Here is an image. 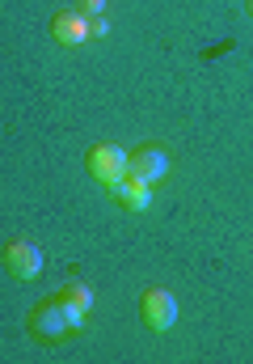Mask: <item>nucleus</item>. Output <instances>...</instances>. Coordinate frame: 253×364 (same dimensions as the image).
I'll use <instances>...</instances> for the list:
<instances>
[{"label":"nucleus","instance_id":"nucleus-1","mask_svg":"<svg viewBox=\"0 0 253 364\" xmlns=\"http://www.w3.org/2000/svg\"><path fill=\"white\" fill-rule=\"evenodd\" d=\"M26 331H30V339H38V343H64V339L72 335L68 314H64V305H60V292L47 296V301H38V305L30 309Z\"/></svg>","mask_w":253,"mask_h":364},{"label":"nucleus","instance_id":"nucleus-2","mask_svg":"<svg viewBox=\"0 0 253 364\" xmlns=\"http://www.w3.org/2000/svg\"><path fill=\"white\" fill-rule=\"evenodd\" d=\"M84 166H89L93 178L101 182V186H110V191L127 178V153H123L118 144H106V140L84 153Z\"/></svg>","mask_w":253,"mask_h":364},{"label":"nucleus","instance_id":"nucleus-3","mask_svg":"<svg viewBox=\"0 0 253 364\" xmlns=\"http://www.w3.org/2000/svg\"><path fill=\"white\" fill-rule=\"evenodd\" d=\"M140 314H144V326L152 331V335H165L169 326L177 322V296L161 288V284H152V288H144V296H140Z\"/></svg>","mask_w":253,"mask_h":364},{"label":"nucleus","instance_id":"nucleus-4","mask_svg":"<svg viewBox=\"0 0 253 364\" xmlns=\"http://www.w3.org/2000/svg\"><path fill=\"white\" fill-rule=\"evenodd\" d=\"M165 174H169V153L161 144H144V149L127 153V178L157 186V182H165Z\"/></svg>","mask_w":253,"mask_h":364},{"label":"nucleus","instance_id":"nucleus-5","mask_svg":"<svg viewBox=\"0 0 253 364\" xmlns=\"http://www.w3.org/2000/svg\"><path fill=\"white\" fill-rule=\"evenodd\" d=\"M4 267H9V275H17V279H38L43 275V250L34 242L17 237V242L4 246Z\"/></svg>","mask_w":253,"mask_h":364},{"label":"nucleus","instance_id":"nucleus-6","mask_svg":"<svg viewBox=\"0 0 253 364\" xmlns=\"http://www.w3.org/2000/svg\"><path fill=\"white\" fill-rule=\"evenodd\" d=\"M51 38L60 47H81V43H89V17H84L81 9H60L51 17Z\"/></svg>","mask_w":253,"mask_h":364},{"label":"nucleus","instance_id":"nucleus-7","mask_svg":"<svg viewBox=\"0 0 253 364\" xmlns=\"http://www.w3.org/2000/svg\"><path fill=\"white\" fill-rule=\"evenodd\" d=\"M114 195H118V203H123L127 212H148V208H152V186H148V182L123 178L114 186Z\"/></svg>","mask_w":253,"mask_h":364},{"label":"nucleus","instance_id":"nucleus-8","mask_svg":"<svg viewBox=\"0 0 253 364\" xmlns=\"http://www.w3.org/2000/svg\"><path fill=\"white\" fill-rule=\"evenodd\" d=\"M60 296L68 301V305H81V309H93V288L81 284V279H68L64 288H60Z\"/></svg>","mask_w":253,"mask_h":364},{"label":"nucleus","instance_id":"nucleus-9","mask_svg":"<svg viewBox=\"0 0 253 364\" xmlns=\"http://www.w3.org/2000/svg\"><path fill=\"white\" fill-rule=\"evenodd\" d=\"M89 38H110V17H106V13L89 17Z\"/></svg>","mask_w":253,"mask_h":364},{"label":"nucleus","instance_id":"nucleus-10","mask_svg":"<svg viewBox=\"0 0 253 364\" xmlns=\"http://www.w3.org/2000/svg\"><path fill=\"white\" fill-rule=\"evenodd\" d=\"M77 9H81L84 17H97V13H106V0H81Z\"/></svg>","mask_w":253,"mask_h":364},{"label":"nucleus","instance_id":"nucleus-11","mask_svg":"<svg viewBox=\"0 0 253 364\" xmlns=\"http://www.w3.org/2000/svg\"><path fill=\"white\" fill-rule=\"evenodd\" d=\"M249 13H253V0H249Z\"/></svg>","mask_w":253,"mask_h":364}]
</instances>
